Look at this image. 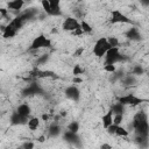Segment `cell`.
Instances as JSON below:
<instances>
[{
    "label": "cell",
    "instance_id": "5bb4252c",
    "mask_svg": "<svg viewBox=\"0 0 149 149\" xmlns=\"http://www.w3.org/2000/svg\"><path fill=\"white\" fill-rule=\"evenodd\" d=\"M51 6V15L50 16H61L62 15V8L61 2L62 0H47Z\"/></svg>",
    "mask_w": 149,
    "mask_h": 149
},
{
    "label": "cell",
    "instance_id": "52a82bcc",
    "mask_svg": "<svg viewBox=\"0 0 149 149\" xmlns=\"http://www.w3.org/2000/svg\"><path fill=\"white\" fill-rule=\"evenodd\" d=\"M78 28H80V21L78 19H76L74 16H66L62 21V29L65 31L71 33Z\"/></svg>",
    "mask_w": 149,
    "mask_h": 149
},
{
    "label": "cell",
    "instance_id": "1f68e13d",
    "mask_svg": "<svg viewBox=\"0 0 149 149\" xmlns=\"http://www.w3.org/2000/svg\"><path fill=\"white\" fill-rule=\"evenodd\" d=\"M100 147H101V148H111V146H109V144H101Z\"/></svg>",
    "mask_w": 149,
    "mask_h": 149
},
{
    "label": "cell",
    "instance_id": "9a60e30c",
    "mask_svg": "<svg viewBox=\"0 0 149 149\" xmlns=\"http://www.w3.org/2000/svg\"><path fill=\"white\" fill-rule=\"evenodd\" d=\"M26 125H27V127H28L29 130L35 132V130H37V129L40 128V126H41V119H40L38 116H29Z\"/></svg>",
    "mask_w": 149,
    "mask_h": 149
},
{
    "label": "cell",
    "instance_id": "8992f818",
    "mask_svg": "<svg viewBox=\"0 0 149 149\" xmlns=\"http://www.w3.org/2000/svg\"><path fill=\"white\" fill-rule=\"evenodd\" d=\"M105 64H116L122 59V55L120 52V47H111L104 56Z\"/></svg>",
    "mask_w": 149,
    "mask_h": 149
},
{
    "label": "cell",
    "instance_id": "6da1fadb",
    "mask_svg": "<svg viewBox=\"0 0 149 149\" xmlns=\"http://www.w3.org/2000/svg\"><path fill=\"white\" fill-rule=\"evenodd\" d=\"M132 123V128L133 132L137 135H143V136H148L149 134V125H148V115L144 111H139L134 114L133 121Z\"/></svg>",
    "mask_w": 149,
    "mask_h": 149
},
{
    "label": "cell",
    "instance_id": "5b68a950",
    "mask_svg": "<svg viewBox=\"0 0 149 149\" xmlns=\"http://www.w3.org/2000/svg\"><path fill=\"white\" fill-rule=\"evenodd\" d=\"M116 101H119L120 104L125 105L126 107H127V106L135 107V106L141 105V104L144 101V99H142L141 97H137V95H135V94H133V93H126V94H123V95H120Z\"/></svg>",
    "mask_w": 149,
    "mask_h": 149
},
{
    "label": "cell",
    "instance_id": "ba28073f",
    "mask_svg": "<svg viewBox=\"0 0 149 149\" xmlns=\"http://www.w3.org/2000/svg\"><path fill=\"white\" fill-rule=\"evenodd\" d=\"M64 94H65V97H66L68 99H70V100H72V101H78V100L80 99V95H81L80 90H79L78 86L74 85V84L66 86L65 90H64Z\"/></svg>",
    "mask_w": 149,
    "mask_h": 149
},
{
    "label": "cell",
    "instance_id": "7c38bea8",
    "mask_svg": "<svg viewBox=\"0 0 149 149\" xmlns=\"http://www.w3.org/2000/svg\"><path fill=\"white\" fill-rule=\"evenodd\" d=\"M15 111H16L19 114H21L22 116L29 118V116H31L33 108H31V106H30L28 102H21V104H19V105L16 106Z\"/></svg>",
    "mask_w": 149,
    "mask_h": 149
},
{
    "label": "cell",
    "instance_id": "e0dca14e",
    "mask_svg": "<svg viewBox=\"0 0 149 149\" xmlns=\"http://www.w3.org/2000/svg\"><path fill=\"white\" fill-rule=\"evenodd\" d=\"M109 109L113 112V114H125L126 113V106L122 105V104H120L119 101L112 104Z\"/></svg>",
    "mask_w": 149,
    "mask_h": 149
},
{
    "label": "cell",
    "instance_id": "836d02e7",
    "mask_svg": "<svg viewBox=\"0 0 149 149\" xmlns=\"http://www.w3.org/2000/svg\"><path fill=\"white\" fill-rule=\"evenodd\" d=\"M66 1H73V0H66Z\"/></svg>",
    "mask_w": 149,
    "mask_h": 149
},
{
    "label": "cell",
    "instance_id": "ffe728a7",
    "mask_svg": "<svg viewBox=\"0 0 149 149\" xmlns=\"http://www.w3.org/2000/svg\"><path fill=\"white\" fill-rule=\"evenodd\" d=\"M129 135V130L122 126V125H119L116 126V130H115V136H119V137H127Z\"/></svg>",
    "mask_w": 149,
    "mask_h": 149
},
{
    "label": "cell",
    "instance_id": "4316f807",
    "mask_svg": "<svg viewBox=\"0 0 149 149\" xmlns=\"http://www.w3.org/2000/svg\"><path fill=\"white\" fill-rule=\"evenodd\" d=\"M84 68H81L79 64H76L74 65V68H73V74L74 76H80V74H83L84 73Z\"/></svg>",
    "mask_w": 149,
    "mask_h": 149
},
{
    "label": "cell",
    "instance_id": "4dcf8cb0",
    "mask_svg": "<svg viewBox=\"0 0 149 149\" xmlns=\"http://www.w3.org/2000/svg\"><path fill=\"white\" fill-rule=\"evenodd\" d=\"M140 1V3L142 5V6H144V7H148L149 6V0H139Z\"/></svg>",
    "mask_w": 149,
    "mask_h": 149
},
{
    "label": "cell",
    "instance_id": "277c9868",
    "mask_svg": "<svg viewBox=\"0 0 149 149\" xmlns=\"http://www.w3.org/2000/svg\"><path fill=\"white\" fill-rule=\"evenodd\" d=\"M109 22L112 24H132L133 21L120 9H112L109 14Z\"/></svg>",
    "mask_w": 149,
    "mask_h": 149
},
{
    "label": "cell",
    "instance_id": "f1b7e54d",
    "mask_svg": "<svg viewBox=\"0 0 149 149\" xmlns=\"http://www.w3.org/2000/svg\"><path fill=\"white\" fill-rule=\"evenodd\" d=\"M83 52H84V47H80V48H78V49L74 51V56H76V57H79V56H81Z\"/></svg>",
    "mask_w": 149,
    "mask_h": 149
},
{
    "label": "cell",
    "instance_id": "44dd1931",
    "mask_svg": "<svg viewBox=\"0 0 149 149\" xmlns=\"http://www.w3.org/2000/svg\"><path fill=\"white\" fill-rule=\"evenodd\" d=\"M80 29L83 30L84 34H91V33L93 31L92 26H91L86 20H81V21H80Z\"/></svg>",
    "mask_w": 149,
    "mask_h": 149
},
{
    "label": "cell",
    "instance_id": "2e32d148",
    "mask_svg": "<svg viewBox=\"0 0 149 149\" xmlns=\"http://www.w3.org/2000/svg\"><path fill=\"white\" fill-rule=\"evenodd\" d=\"M113 112L111 109H108L107 112H105L101 116V123H102V127L104 128H107L109 125L113 123Z\"/></svg>",
    "mask_w": 149,
    "mask_h": 149
},
{
    "label": "cell",
    "instance_id": "603a6c76",
    "mask_svg": "<svg viewBox=\"0 0 149 149\" xmlns=\"http://www.w3.org/2000/svg\"><path fill=\"white\" fill-rule=\"evenodd\" d=\"M41 7L47 15H49V16L51 15V6L47 0H41Z\"/></svg>",
    "mask_w": 149,
    "mask_h": 149
},
{
    "label": "cell",
    "instance_id": "83f0119b",
    "mask_svg": "<svg viewBox=\"0 0 149 149\" xmlns=\"http://www.w3.org/2000/svg\"><path fill=\"white\" fill-rule=\"evenodd\" d=\"M21 147H22V148H26V149H30V148H34L35 144H34L33 142H28V141H26L24 143L21 144Z\"/></svg>",
    "mask_w": 149,
    "mask_h": 149
},
{
    "label": "cell",
    "instance_id": "7a4b0ae2",
    "mask_svg": "<svg viewBox=\"0 0 149 149\" xmlns=\"http://www.w3.org/2000/svg\"><path fill=\"white\" fill-rule=\"evenodd\" d=\"M51 48V40L44 35V34H38L37 36H35L30 43L29 50L30 51H38L42 49H49Z\"/></svg>",
    "mask_w": 149,
    "mask_h": 149
},
{
    "label": "cell",
    "instance_id": "30bf717a",
    "mask_svg": "<svg viewBox=\"0 0 149 149\" xmlns=\"http://www.w3.org/2000/svg\"><path fill=\"white\" fill-rule=\"evenodd\" d=\"M27 121H28V118L22 116L16 111H13L9 115V123L12 126H22V125H26Z\"/></svg>",
    "mask_w": 149,
    "mask_h": 149
},
{
    "label": "cell",
    "instance_id": "f546056e",
    "mask_svg": "<svg viewBox=\"0 0 149 149\" xmlns=\"http://www.w3.org/2000/svg\"><path fill=\"white\" fill-rule=\"evenodd\" d=\"M49 119H50V114H48V113H43L42 114V120L43 121H49Z\"/></svg>",
    "mask_w": 149,
    "mask_h": 149
},
{
    "label": "cell",
    "instance_id": "484cf974",
    "mask_svg": "<svg viewBox=\"0 0 149 149\" xmlns=\"http://www.w3.org/2000/svg\"><path fill=\"white\" fill-rule=\"evenodd\" d=\"M104 71L108 72V73H114L116 71V66H115V64H105L104 65Z\"/></svg>",
    "mask_w": 149,
    "mask_h": 149
},
{
    "label": "cell",
    "instance_id": "cb8c5ba5",
    "mask_svg": "<svg viewBox=\"0 0 149 149\" xmlns=\"http://www.w3.org/2000/svg\"><path fill=\"white\" fill-rule=\"evenodd\" d=\"M125 121V114H114L113 115V123L114 125H122Z\"/></svg>",
    "mask_w": 149,
    "mask_h": 149
},
{
    "label": "cell",
    "instance_id": "4fadbf2b",
    "mask_svg": "<svg viewBox=\"0 0 149 149\" xmlns=\"http://www.w3.org/2000/svg\"><path fill=\"white\" fill-rule=\"evenodd\" d=\"M126 37L129 40V41H140L142 35L140 33V29L136 28V27H130L128 28V30L126 31Z\"/></svg>",
    "mask_w": 149,
    "mask_h": 149
},
{
    "label": "cell",
    "instance_id": "8fae6325",
    "mask_svg": "<svg viewBox=\"0 0 149 149\" xmlns=\"http://www.w3.org/2000/svg\"><path fill=\"white\" fill-rule=\"evenodd\" d=\"M24 5H26L24 0H9V1H7V9L9 12L16 13V15H17L22 10Z\"/></svg>",
    "mask_w": 149,
    "mask_h": 149
},
{
    "label": "cell",
    "instance_id": "3957f363",
    "mask_svg": "<svg viewBox=\"0 0 149 149\" xmlns=\"http://www.w3.org/2000/svg\"><path fill=\"white\" fill-rule=\"evenodd\" d=\"M111 48L108 41H107V37H99L94 44H93V48H92V52L95 57L98 58H102L105 56V54L107 52V50Z\"/></svg>",
    "mask_w": 149,
    "mask_h": 149
},
{
    "label": "cell",
    "instance_id": "ac0fdd59",
    "mask_svg": "<svg viewBox=\"0 0 149 149\" xmlns=\"http://www.w3.org/2000/svg\"><path fill=\"white\" fill-rule=\"evenodd\" d=\"M63 139L68 142H71V143H74L77 141H79V136H78V133H72L70 130H65L64 134H63Z\"/></svg>",
    "mask_w": 149,
    "mask_h": 149
},
{
    "label": "cell",
    "instance_id": "d6986e66",
    "mask_svg": "<svg viewBox=\"0 0 149 149\" xmlns=\"http://www.w3.org/2000/svg\"><path fill=\"white\" fill-rule=\"evenodd\" d=\"M146 72H147V70L143 68V65L136 64V65H134V66L132 68V70H130L129 73H132V74H134V76H136V77H140V76L144 74Z\"/></svg>",
    "mask_w": 149,
    "mask_h": 149
},
{
    "label": "cell",
    "instance_id": "d6a6232c",
    "mask_svg": "<svg viewBox=\"0 0 149 149\" xmlns=\"http://www.w3.org/2000/svg\"><path fill=\"white\" fill-rule=\"evenodd\" d=\"M31 1H33V0H24V2H26V3H27V2H31Z\"/></svg>",
    "mask_w": 149,
    "mask_h": 149
},
{
    "label": "cell",
    "instance_id": "7402d4cb",
    "mask_svg": "<svg viewBox=\"0 0 149 149\" xmlns=\"http://www.w3.org/2000/svg\"><path fill=\"white\" fill-rule=\"evenodd\" d=\"M79 128H80V125L78 121H70L66 126V130H70L72 133H78Z\"/></svg>",
    "mask_w": 149,
    "mask_h": 149
},
{
    "label": "cell",
    "instance_id": "9c48e42d",
    "mask_svg": "<svg viewBox=\"0 0 149 149\" xmlns=\"http://www.w3.org/2000/svg\"><path fill=\"white\" fill-rule=\"evenodd\" d=\"M62 133V126L58 121H52L51 123H49L48 128H47V136L51 137V139H56L61 135Z\"/></svg>",
    "mask_w": 149,
    "mask_h": 149
},
{
    "label": "cell",
    "instance_id": "d4e9b609",
    "mask_svg": "<svg viewBox=\"0 0 149 149\" xmlns=\"http://www.w3.org/2000/svg\"><path fill=\"white\" fill-rule=\"evenodd\" d=\"M107 41L111 47H120V40L116 36H109L107 37Z\"/></svg>",
    "mask_w": 149,
    "mask_h": 149
}]
</instances>
